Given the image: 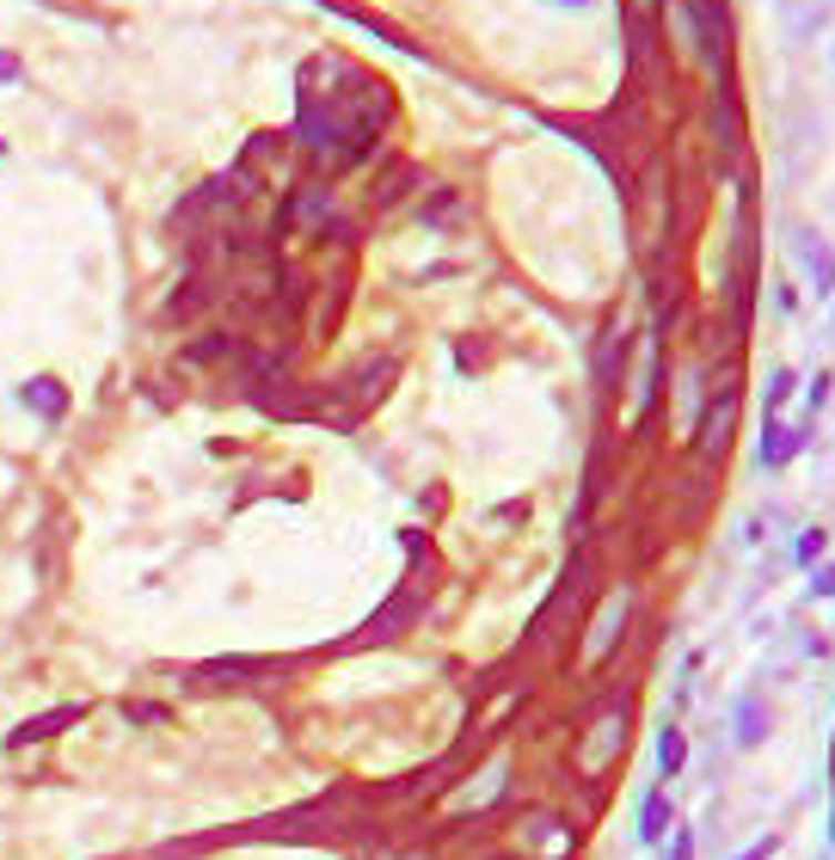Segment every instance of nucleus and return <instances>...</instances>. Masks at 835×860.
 Wrapping results in <instances>:
<instances>
[{
    "mask_svg": "<svg viewBox=\"0 0 835 860\" xmlns=\"http://www.w3.org/2000/svg\"><path fill=\"white\" fill-rule=\"evenodd\" d=\"M0 154H7V142H0Z\"/></svg>",
    "mask_w": 835,
    "mask_h": 860,
    "instance_id": "nucleus-4",
    "label": "nucleus"
},
{
    "mask_svg": "<svg viewBox=\"0 0 835 860\" xmlns=\"http://www.w3.org/2000/svg\"><path fill=\"white\" fill-rule=\"evenodd\" d=\"M0 80H19V55H0Z\"/></svg>",
    "mask_w": 835,
    "mask_h": 860,
    "instance_id": "nucleus-3",
    "label": "nucleus"
},
{
    "mask_svg": "<svg viewBox=\"0 0 835 860\" xmlns=\"http://www.w3.org/2000/svg\"><path fill=\"white\" fill-rule=\"evenodd\" d=\"M19 399H26V406H38L43 418H62V406H68V399H62V382H50V375L26 382V387H19Z\"/></svg>",
    "mask_w": 835,
    "mask_h": 860,
    "instance_id": "nucleus-1",
    "label": "nucleus"
},
{
    "mask_svg": "<svg viewBox=\"0 0 835 860\" xmlns=\"http://www.w3.org/2000/svg\"><path fill=\"white\" fill-rule=\"evenodd\" d=\"M682 762V738L676 731H663V768H676Z\"/></svg>",
    "mask_w": 835,
    "mask_h": 860,
    "instance_id": "nucleus-2",
    "label": "nucleus"
}]
</instances>
